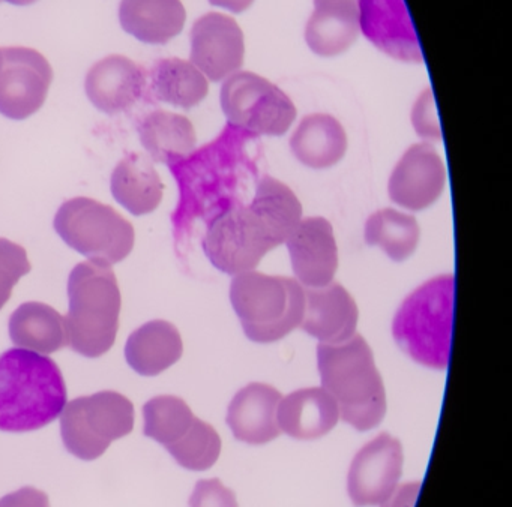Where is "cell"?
<instances>
[{
  "mask_svg": "<svg viewBox=\"0 0 512 507\" xmlns=\"http://www.w3.org/2000/svg\"><path fill=\"white\" fill-rule=\"evenodd\" d=\"M68 392L52 357L26 348L0 354V431L31 432L55 422Z\"/></svg>",
  "mask_w": 512,
  "mask_h": 507,
  "instance_id": "obj_1",
  "label": "cell"
},
{
  "mask_svg": "<svg viewBox=\"0 0 512 507\" xmlns=\"http://www.w3.org/2000/svg\"><path fill=\"white\" fill-rule=\"evenodd\" d=\"M322 387L337 401L340 419L370 431L386 414V392L373 350L359 333L337 344L317 345Z\"/></svg>",
  "mask_w": 512,
  "mask_h": 507,
  "instance_id": "obj_2",
  "label": "cell"
},
{
  "mask_svg": "<svg viewBox=\"0 0 512 507\" xmlns=\"http://www.w3.org/2000/svg\"><path fill=\"white\" fill-rule=\"evenodd\" d=\"M68 297V347L89 359L103 356L115 344L122 305L112 266L95 261L77 264L68 279Z\"/></svg>",
  "mask_w": 512,
  "mask_h": 507,
  "instance_id": "obj_3",
  "label": "cell"
},
{
  "mask_svg": "<svg viewBox=\"0 0 512 507\" xmlns=\"http://www.w3.org/2000/svg\"><path fill=\"white\" fill-rule=\"evenodd\" d=\"M454 299V275L437 276L416 288L395 314V342L416 363L431 369L448 366Z\"/></svg>",
  "mask_w": 512,
  "mask_h": 507,
  "instance_id": "obj_4",
  "label": "cell"
},
{
  "mask_svg": "<svg viewBox=\"0 0 512 507\" xmlns=\"http://www.w3.org/2000/svg\"><path fill=\"white\" fill-rule=\"evenodd\" d=\"M53 225L68 246L89 260L107 266L125 260L136 242L133 224L112 206L92 198L65 201Z\"/></svg>",
  "mask_w": 512,
  "mask_h": 507,
  "instance_id": "obj_5",
  "label": "cell"
},
{
  "mask_svg": "<svg viewBox=\"0 0 512 507\" xmlns=\"http://www.w3.org/2000/svg\"><path fill=\"white\" fill-rule=\"evenodd\" d=\"M133 428V402L113 390L73 399L61 414L65 447L82 461L100 458L113 441L127 437Z\"/></svg>",
  "mask_w": 512,
  "mask_h": 507,
  "instance_id": "obj_6",
  "label": "cell"
},
{
  "mask_svg": "<svg viewBox=\"0 0 512 507\" xmlns=\"http://www.w3.org/2000/svg\"><path fill=\"white\" fill-rule=\"evenodd\" d=\"M220 101L232 125L268 137L286 134L298 114L290 96L256 72L238 71L226 78Z\"/></svg>",
  "mask_w": 512,
  "mask_h": 507,
  "instance_id": "obj_7",
  "label": "cell"
},
{
  "mask_svg": "<svg viewBox=\"0 0 512 507\" xmlns=\"http://www.w3.org/2000/svg\"><path fill=\"white\" fill-rule=\"evenodd\" d=\"M203 251L212 266L226 275L254 270L275 248L250 207H233L209 225Z\"/></svg>",
  "mask_w": 512,
  "mask_h": 507,
  "instance_id": "obj_8",
  "label": "cell"
},
{
  "mask_svg": "<svg viewBox=\"0 0 512 507\" xmlns=\"http://www.w3.org/2000/svg\"><path fill=\"white\" fill-rule=\"evenodd\" d=\"M0 68V114L25 120L37 113L49 93L53 69L34 48L7 47Z\"/></svg>",
  "mask_w": 512,
  "mask_h": 507,
  "instance_id": "obj_9",
  "label": "cell"
},
{
  "mask_svg": "<svg viewBox=\"0 0 512 507\" xmlns=\"http://www.w3.org/2000/svg\"><path fill=\"white\" fill-rule=\"evenodd\" d=\"M403 446L389 434L365 444L350 465L347 491L358 507L380 506L397 489L403 473Z\"/></svg>",
  "mask_w": 512,
  "mask_h": 507,
  "instance_id": "obj_10",
  "label": "cell"
},
{
  "mask_svg": "<svg viewBox=\"0 0 512 507\" xmlns=\"http://www.w3.org/2000/svg\"><path fill=\"white\" fill-rule=\"evenodd\" d=\"M245 36L238 21L221 12H209L191 27L190 62L209 81H224L241 71Z\"/></svg>",
  "mask_w": 512,
  "mask_h": 507,
  "instance_id": "obj_11",
  "label": "cell"
},
{
  "mask_svg": "<svg viewBox=\"0 0 512 507\" xmlns=\"http://www.w3.org/2000/svg\"><path fill=\"white\" fill-rule=\"evenodd\" d=\"M446 185V168L433 144H413L389 177L388 192L397 206L418 212L433 206Z\"/></svg>",
  "mask_w": 512,
  "mask_h": 507,
  "instance_id": "obj_12",
  "label": "cell"
},
{
  "mask_svg": "<svg viewBox=\"0 0 512 507\" xmlns=\"http://www.w3.org/2000/svg\"><path fill=\"white\" fill-rule=\"evenodd\" d=\"M284 245L289 251L295 279L302 287H323L334 281L340 258L334 227L328 219L304 216Z\"/></svg>",
  "mask_w": 512,
  "mask_h": 507,
  "instance_id": "obj_13",
  "label": "cell"
},
{
  "mask_svg": "<svg viewBox=\"0 0 512 507\" xmlns=\"http://www.w3.org/2000/svg\"><path fill=\"white\" fill-rule=\"evenodd\" d=\"M146 89L148 74L143 66L121 54L95 63L85 80L89 101L110 116L130 110L145 96Z\"/></svg>",
  "mask_w": 512,
  "mask_h": 507,
  "instance_id": "obj_14",
  "label": "cell"
},
{
  "mask_svg": "<svg viewBox=\"0 0 512 507\" xmlns=\"http://www.w3.org/2000/svg\"><path fill=\"white\" fill-rule=\"evenodd\" d=\"M305 314L301 329L320 344H337L356 335L359 309L346 287L332 281L317 288H304Z\"/></svg>",
  "mask_w": 512,
  "mask_h": 507,
  "instance_id": "obj_15",
  "label": "cell"
},
{
  "mask_svg": "<svg viewBox=\"0 0 512 507\" xmlns=\"http://www.w3.org/2000/svg\"><path fill=\"white\" fill-rule=\"evenodd\" d=\"M361 32L389 56L407 62L422 60L418 38L403 0H361Z\"/></svg>",
  "mask_w": 512,
  "mask_h": 507,
  "instance_id": "obj_16",
  "label": "cell"
},
{
  "mask_svg": "<svg viewBox=\"0 0 512 507\" xmlns=\"http://www.w3.org/2000/svg\"><path fill=\"white\" fill-rule=\"evenodd\" d=\"M281 395L274 386L250 383L242 387L230 402L227 425L236 440L248 444H266L281 434L278 405Z\"/></svg>",
  "mask_w": 512,
  "mask_h": 507,
  "instance_id": "obj_17",
  "label": "cell"
},
{
  "mask_svg": "<svg viewBox=\"0 0 512 507\" xmlns=\"http://www.w3.org/2000/svg\"><path fill=\"white\" fill-rule=\"evenodd\" d=\"M361 33L358 0H314L305 26V42L317 56L335 57L349 50Z\"/></svg>",
  "mask_w": 512,
  "mask_h": 507,
  "instance_id": "obj_18",
  "label": "cell"
},
{
  "mask_svg": "<svg viewBox=\"0 0 512 507\" xmlns=\"http://www.w3.org/2000/svg\"><path fill=\"white\" fill-rule=\"evenodd\" d=\"M278 426L295 440H317L331 432L340 420L337 401L320 387H305L281 398Z\"/></svg>",
  "mask_w": 512,
  "mask_h": 507,
  "instance_id": "obj_19",
  "label": "cell"
},
{
  "mask_svg": "<svg viewBox=\"0 0 512 507\" xmlns=\"http://www.w3.org/2000/svg\"><path fill=\"white\" fill-rule=\"evenodd\" d=\"M230 302L242 324L274 323L287 308V285L283 276L247 270L233 276Z\"/></svg>",
  "mask_w": 512,
  "mask_h": 507,
  "instance_id": "obj_20",
  "label": "cell"
},
{
  "mask_svg": "<svg viewBox=\"0 0 512 507\" xmlns=\"http://www.w3.org/2000/svg\"><path fill=\"white\" fill-rule=\"evenodd\" d=\"M346 129L331 114L314 113L304 117L290 138L293 156L305 167L326 170L346 156Z\"/></svg>",
  "mask_w": 512,
  "mask_h": 507,
  "instance_id": "obj_21",
  "label": "cell"
},
{
  "mask_svg": "<svg viewBox=\"0 0 512 507\" xmlns=\"http://www.w3.org/2000/svg\"><path fill=\"white\" fill-rule=\"evenodd\" d=\"M184 353V342L175 324L152 320L134 330L125 345L128 365L143 377H155L175 365Z\"/></svg>",
  "mask_w": 512,
  "mask_h": 507,
  "instance_id": "obj_22",
  "label": "cell"
},
{
  "mask_svg": "<svg viewBox=\"0 0 512 507\" xmlns=\"http://www.w3.org/2000/svg\"><path fill=\"white\" fill-rule=\"evenodd\" d=\"M119 21L139 41L164 45L184 30L187 11L181 0H121Z\"/></svg>",
  "mask_w": 512,
  "mask_h": 507,
  "instance_id": "obj_23",
  "label": "cell"
},
{
  "mask_svg": "<svg viewBox=\"0 0 512 507\" xmlns=\"http://www.w3.org/2000/svg\"><path fill=\"white\" fill-rule=\"evenodd\" d=\"M112 194L134 216L154 212L163 201L164 183L149 156L139 152L125 155L113 170Z\"/></svg>",
  "mask_w": 512,
  "mask_h": 507,
  "instance_id": "obj_24",
  "label": "cell"
},
{
  "mask_svg": "<svg viewBox=\"0 0 512 507\" xmlns=\"http://www.w3.org/2000/svg\"><path fill=\"white\" fill-rule=\"evenodd\" d=\"M137 132L149 158L172 165L190 156L197 146V134L188 117L172 111L154 110L137 120Z\"/></svg>",
  "mask_w": 512,
  "mask_h": 507,
  "instance_id": "obj_25",
  "label": "cell"
},
{
  "mask_svg": "<svg viewBox=\"0 0 512 507\" xmlns=\"http://www.w3.org/2000/svg\"><path fill=\"white\" fill-rule=\"evenodd\" d=\"M248 207L259 219L275 248L284 245L304 219V209L298 195L286 183L272 176L259 180Z\"/></svg>",
  "mask_w": 512,
  "mask_h": 507,
  "instance_id": "obj_26",
  "label": "cell"
},
{
  "mask_svg": "<svg viewBox=\"0 0 512 507\" xmlns=\"http://www.w3.org/2000/svg\"><path fill=\"white\" fill-rule=\"evenodd\" d=\"M10 336L19 348L52 354L67 347L65 317L41 302H26L10 318Z\"/></svg>",
  "mask_w": 512,
  "mask_h": 507,
  "instance_id": "obj_27",
  "label": "cell"
},
{
  "mask_svg": "<svg viewBox=\"0 0 512 507\" xmlns=\"http://www.w3.org/2000/svg\"><path fill=\"white\" fill-rule=\"evenodd\" d=\"M149 89L157 101L190 110L208 96L209 80L190 60L169 57L152 66Z\"/></svg>",
  "mask_w": 512,
  "mask_h": 507,
  "instance_id": "obj_28",
  "label": "cell"
},
{
  "mask_svg": "<svg viewBox=\"0 0 512 507\" xmlns=\"http://www.w3.org/2000/svg\"><path fill=\"white\" fill-rule=\"evenodd\" d=\"M367 245L382 249L392 261L407 260L415 254L421 228L415 216L395 209H380L365 222Z\"/></svg>",
  "mask_w": 512,
  "mask_h": 507,
  "instance_id": "obj_29",
  "label": "cell"
},
{
  "mask_svg": "<svg viewBox=\"0 0 512 507\" xmlns=\"http://www.w3.org/2000/svg\"><path fill=\"white\" fill-rule=\"evenodd\" d=\"M146 437L169 447L181 440L193 425L194 416L190 405L178 396H155L143 407Z\"/></svg>",
  "mask_w": 512,
  "mask_h": 507,
  "instance_id": "obj_30",
  "label": "cell"
},
{
  "mask_svg": "<svg viewBox=\"0 0 512 507\" xmlns=\"http://www.w3.org/2000/svg\"><path fill=\"white\" fill-rule=\"evenodd\" d=\"M167 452L187 470H209L220 458L221 438L214 426L196 417L187 434L167 447Z\"/></svg>",
  "mask_w": 512,
  "mask_h": 507,
  "instance_id": "obj_31",
  "label": "cell"
},
{
  "mask_svg": "<svg viewBox=\"0 0 512 507\" xmlns=\"http://www.w3.org/2000/svg\"><path fill=\"white\" fill-rule=\"evenodd\" d=\"M287 308L283 317L274 323L242 324L245 336L259 344H272L286 338L301 327L305 314V290L295 278H286Z\"/></svg>",
  "mask_w": 512,
  "mask_h": 507,
  "instance_id": "obj_32",
  "label": "cell"
},
{
  "mask_svg": "<svg viewBox=\"0 0 512 507\" xmlns=\"http://www.w3.org/2000/svg\"><path fill=\"white\" fill-rule=\"evenodd\" d=\"M28 252L19 243L0 239V309L7 305L14 285L31 272Z\"/></svg>",
  "mask_w": 512,
  "mask_h": 507,
  "instance_id": "obj_33",
  "label": "cell"
},
{
  "mask_svg": "<svg viewBox=\"0 0 512 507\" xmlns=\"http://www.w3.org/2000/svg\"><path fill=\"white\" fill-rule=\"evenodd\" d=\"M412 125L416 134L425 141L442 140V126L437 114L433 90L428 87L416 99L412 108Z\"/></svg>",
  "mask_w": 512,
  "mask_h": 507,
  "instance_id": "obj_34",
  "label": "cell"
},
{
  "mask_svg": "<svg viewBox=\"0 0 512 507\" xmlns=\"http://www.w3.org/2000/svg\"><path fill=\"white\" fill-rule=\"evenodd\" d=\"M190 507H239L236 495L218 479L200 480L190 498Z\"/></svg>",
  "mask_w": 512,
  "mask_h": 507,
  "instance_id": "obj_35",
  "label": "cell"
},
{
  "mask_svg": "<svg viewBox=\"0 0 512 507\" xmlns=\"http://www.w3.org/2000/svg\"><path fill=\"white\" fill-rule=\"evenodd\" d=\"M0 507H50L49 495L40 489L26 486L0 498Z\"/></svg>",
  "mask_w": 512,
  "mask_h": 507,
  "instance_id": "obj_36",
  "label": "cell"
},
{
  "mask_svg": "<svg viewBox=\"0 0 512 507\" xmlns=\"http://www.w3.org/2000/svg\"><path fill=\"white\" fill-rule=\"evenodd\" d=\"M419 489H421L419 482L397 486V489L380 504V507H415Z\"/></svg>",
  "mask_w": 512,
  "mask_h": 507,
  "instance_id": "obj_37",
  "label": "cell"
},
{
  "mask_svg": "<svg viewBox=\"0 0 512 507\" xmlns=\"http://www.w3.org/2000/svg\"><path fill=\"white\" fill-rule=\"evenodd\" d=\"M254 2L256 0H209L211 5L226 9V11L233 12V14H241V12L247 11Z\"/></svg>",
  "mask_w": 512,
  "mask_h": 507,
  "instance_id": "obj_38",
  "label": "cell"
},
{
  "mask_svg": "<svg viewBox=\"0 0 512 507\" xmlns=\"http://www.w3.org/2000/svg\"><path fill=\"white\" fill-rule=\"evenodd\" d=\"M5 2L11 3V5L16 6H29L34 5V3L38 2V0H5Z\"/></svg>",
  "mask_w": 512,
  "mask_h": 507,
  "instance_id": "obj_39",
  "label": "cell"
},
{
  "mask_svg": "<svg viewBox=\"0 0 512 507\" xmlns=\"http://www.w3.org/2000/svg\"><path fill=\"white\" fill-rule=\"evenodd\" d=\"M4 65V54H2V50H0V68Z\"/></svg>",
  "mask_w": 512,
  "mask_h": 507,
  "instance_id": "obj_40",
  "label": "cell"
},
{
  "mask_svg": "<svg viewBox=\"0 0 512 507\" xmlns=\"http://www.w3.org/2000/svg\"><path fill=\"white\" fill-rule=\"evenodd\" d=\"M358 2H361V0H358Z\"/></svg>",
  "mask_w": 512,
  "mask_h": 507,
  "instance_id": "obj_41",
  "label": "cell"
},
{
  "mask_svg": "<svg viewBox=\"0 0 512 507\" xmlns=\"http://www.w3.org/2000/svg\"><path fill=\"white\" fill-rule=\"evenodd\" d=\"M0 2H2V0H0Z\"/></svg>",
  "mask_w": 512,
  "mask_h": 507,
  "instance_id": "obj_42",
  "label": "cell"
}]
</instances>
